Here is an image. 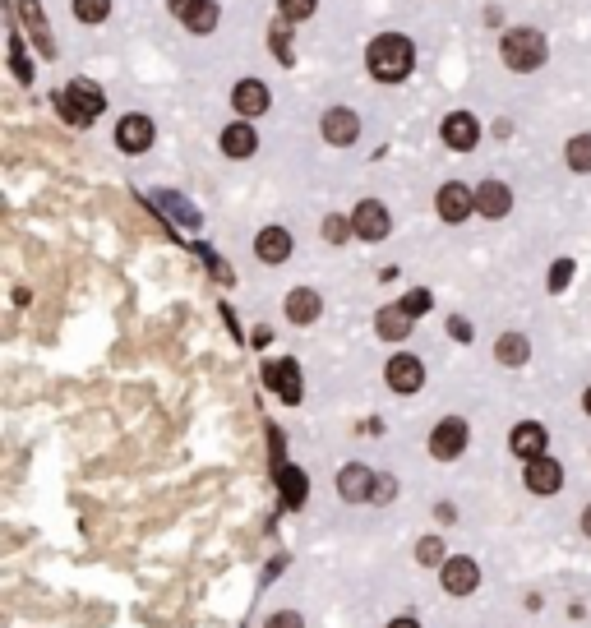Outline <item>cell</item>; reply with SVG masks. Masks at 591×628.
I'll use <instances>...</instances> for the list:
<instances>
[{
  "label": "cell",
  "mask_w": 591,
  "mask_h": 628,
  "mask_svg": "<svg viewBox=\"0 0 591 628\" xmlns=\"http://www.w3.org/2000/svg\"><path fill=\"white\" fill-rule=\"evenodd\" d=\"M582 407H587V416H591V388H587V393H582Z\"/></svg>",
  "instance_id": "obj_41"
},
{
  "label": "cell",
  "mask_w": 591,
  "mask_h": 628,
  "mask_svg": "<svg viewBox=\"0 0 591 628\" xmlns=\"http://www.w3.org/2000/svg\"><path fill=\"white\" fill-rule=\"evenodd\" d=\"M116 144H121V153H148V144H153V121H148V116H125V121L116 125Z\"/></svg>",
  "instance_id": "obj_13"
},
{
  "label": "cell",
  "mask_w": 591,
  "mask_h": 628,
  "mask_svg": "<svg viewBox=\"0 0 591 628\" xmlns=\"http://www.w3.org/2000/svg\"><path fill=\"white\" fill-rule=\"evenodd\" d=\"M499 56H504L508 70H541L545 65V37L536 33V28H508L504 42H499Z\"/></svg>",
  "instance_id": "obj_2"
},
{
  "label": "cell",
  "mask_w": 591,
  "mask_h": 628,
  "mask_svg": "<svg viewBox=\"0 0 591 628\" xmlns=\"http://www.w3.org/2000/svg\"><path fill=\"white\" fill-rule=\"evenodd\" d=\"M351 227H356V236H361V241H384V236H388V208L379 204V199H361V204H356V218H351Z\"/></svg>",
  "instance_id": "obj_6"
},
{
  "label": "cell",
  "mask_w": 591,
  "mask_h": 628,
  "mask_svg": "<svg viewBox=\"0 0 591 628\" xmlns=\"http://www.w3.org/2000/svg\"><path fill=\"white\" fill-rule=\"evenodd\" d=\"M388 628H421V624H416V619H393Z\"/></svg>",
  "instance_id": "obj_39"
},
{
  "label": "cell",
  "mask_w": 591,
  "mask_h": 628,
  "mask_svg": "<svg viewBox=\"0 0 591 628\" xmlns=\"http://www.w3.org/2000/svg\"><path fill=\"white\" fill-rule=\"evenodd\" d=\"M448 328H453V338H458V342H467V338H471V328H467V319H453V324H448Z\"/></svg>",
  "instance_id": "obj_38"
},
{
  "label": "cell",
  "mask_w": 591,
  "mask_h": 628,
  "mask_svg": "<svg viewBox=\"0 0 591 628\" xmlns=\"http://www.w3.org/2000/svg\"><path fill=\"white\" fill-rule=\"evenodd\" d=\"M74 14H79L84 24H102L111 14V0H74Z\"/></svg>",
  "instance_id": "obj_27"
},
{
  "label": "cell",
  "mask_w": 591,
  "mask_h": 628,
  "mask_svg": "<svg viewBox=\"0 0 591 628\" xmlns=\"http://www.w3.org/2000/svg\"><path fill=\"white\" fill-rule=\"evenodd\" d=\"M425 384V365L416 356H393L388 361V388L393 393H416Z\"/></svg>",
  "instance_id": "obj_11"
},
{
  "label": "cell",
  "mask_w": 591,
  "mask_h": 628,
  "mask_svg": "<svg viewBox=\"0 0 591 628\" xmlns=\"http://www.w3.org/2000/svg\"><path fill=\"white\" fill-rule=\"evenodd\" d=\"M416 559H421V564H444V541H439V536H425V541L416 545Z\"/></svg>",
  "instance_id": "obj_30"
},
{
  "label": "cell",
  "mask_w": 591,
  "mask_h": 628,
  "mask_svg": "<svg viewBox=\"0 0 591 628\" xmlns=\"http://www.w3.org/2000/svg\"><path fill=\"white\" fill-rule=\"evenodd\" d=\"M430 305H435V301H430V291H425V287H416V291H407V301H402V310H407L411 319H416V314H425Z\"/></svg>",
  "instance_id": "obj_31"
},
{
  "label": "cell",
  "mask_w": 591,
  "mask_h": 628,
  "mask_svg": "<svg viewBox=\"0 0 591 628\" xmlns=\"http://www.w3.org/2000/svg\"><path fill=\"white\" fill-rule=\"evenodd\" d=\"M273 56H278L282 65H291V47H287V28H273Z\"/></svg>",
  "instance_id": "obj_35"
},
{
  "label": "cell",
  "mask_w": 591,
  "mask_h": 628,
  "mask_svg": "<svg viewBox=\"0 0 591 628\" xmlns=\"http://www.w3.org/2000/svg\"><path fill=\"white\" fill-rule=\"evenodd\" d=\"M374 499H379V504L393 499V476H379V481H374Z\"/></svg>",
  "instance_id": "obj_37"
},
{
  "label": "cell",
  "mask_w": 591,
  "mask_h": 628,
  "mask_svg": "<svg viewBox=\"0 0 591 628\" xmlns=\"http://www.w3.org/2000/svg\"><path fill=\"white\" fill-rule=\"evenodd\" d=\"M264 384L278 388V398L287 402V407H296V402H301V370H296V361H273L264 370Z\"/></svg>",
  "instance_id": "obj_8"
},
{
  "label": "cell",
  "mask_w": 591,
  "mask_h": 628,
  "mask_svg": "<svg viewBox=\"0 0 591 628\" xmlns=\"http://www.w3.org/2000/svg\"><path fill=\"white\" fill-rule=\"evenodd\" d=\"M347 236H356V227H351L347 218H338V213H333V218H324V241L342 245V241H347Z\"/></svg>",
  "instance_id": "obj_29"
},
{
  "label": "cell",
  "mask_w": 591,
  "mask_h": 628,
  "mask_svg": "<svg viewBox=\"0 0 591 628\" xmlns=\"http://www.w3.org/2000/svg\"><path fill=\"white\" fill-rule=\"evenodd\" d=\"M264 628H305V624H301V615H296V610H282V615H273Z\"/></svg>",
  "instance_id": "obj_36"
},
{
  "label": "cell",
  "mask_w": 591,
  "mask_h": 628,
  "mask_svg": "<svg viewBox=\"0 0 591 628\" xmlns=\"http://www.w3.org/2000/svg\"><path fill=\"white\" fill-rule=\"evenodd\" d=\"M467 448V425L458 421V416H448V421L435 425V435H430V453H435L439 462H453Z\"/></svg>",
  "instance_id": "obj_4"
},
{
  "label": "cell",
  "mask_w": 591,
  "mask_h": 628,
  "mask_svg": "<svg viewBox=\"0 0 591 628\" xmlns=\"http://www.w3.org/2000/svg\"><path fill=\"white\" fill-rule=\"evenodd\" d=\"M568 278H573V259H559V264L550 268V291H564Z\"/></svg>",
  "instance_id": "obj_33"
},
{
  "label": "cell",
  "mask_w": 591,
  "mask_h": 628,
  "mask_svg": "<svg viewBox=\"0 0 591 628\" xmlns=\"http://www.w3.org/2000/svg\"><path fill=\"white\" fill-rule=\"evenodd\" d=\"M476 139H481V125H476V116H467V111H453V116H444V144L448 148L467 153V148H476Z\"/></svg>",
  "instance_id": "obj_12"
},
{
  "label": "cell",
  "mask_w": 591,
  "mask_h": 628,
  "mask_svg": "<svg viewBox=\"0 0 591 628\" xmlns=\"http://www.w3.org/2000/svg\"><path fill=\"white\" fill-rule=\"evenodd\" d=\"M527 485L531 495H555L559 485H564V467L555 458H531L527 462Z\"/></svg>",
  "instance_id": "obj_14"
},
{
  "label": "cell",
  "mask_w": 591,
  "mask_h": 628,
  "mask_svg": "<svg viewBox=\"0 0 591 628\" xmlns=\"http://www.w3.org/2000/svg\"><path fill=\"white\" fill-rule=\"evenodd\" d=\"M61 111H65V121H74V125H93L97 116H102V107H107V97H102V88L97 84H88V79H74L70 88H65L61 97Z\"/></svg>",
  "instance_id": "obj_3"
},
{
  "label": "cell",
  "mask_w": 591,
  "mask_h": 628,
  "mask_svg": "<svg viewBox=\"0 0 591 628\" xmlns=\"http://www.w3.org/2000/svg\"><path fill=\"white\" fill-rule=\"evenodd\" d=\"M568 167L573 171H591V134H578V139H568Z\"/></svg>",
  "instance_id": "obj_26"
},
{
  "label": "cell",
  "mask_w": 591,
  "mask_h": 628,
  "mask_svg": "<svg viewBox=\"0 0 591 628\" xmlns=\"http://www.w3.org/2000/svg\"><path fill=\"white\" fill-rule=\"evenodd\" d=\"M508 448L518 453V458H545V430L536 421H527V425H513V435H508Z\"/></svg>",
  "instance_id": "obj_16"
},
{
  "label": "cell",
  "mask_w": 591,
  "mask_h": 628,
  "mask_svg": "<svg viewBox=\"0 0 591 628\" xmlns=\"http://www.w3.org/2000/svg\"><path fill=\"white\" fill-rule=\"evenodd\" d=\"M379 481V476H370V467H361V462H351V467H342L338 476V490L342 499H351V504H361V499H370V485Z\"/></svg>",
  "instance_id": "obj_17"
},
{
  "label": "cell",
  "mask_w": 591,
  "mask_h": 628,
  "mask_svg": "<svg viewBox=\"0 0 591 628\" xmlns=\"http://www.w3.org/2000/svg\"><path fill=\"white\" fill-rule=\"evenodd\" d=\"M10 70L19 74V79H33V65H28V56H24V37L19 33L10 37Z\"/></svg>",
  "instance_id": "obj_28"
},
{
  "label": "cell",
  "mask_w": 591,
  "mask_h": 628,
  "mask_svg": "<svg viewBox=\"0 0 591 628\" xmlns=\"http://www.w3.org/2000/svg\"><path fill=\"white\" fill-rule=\"evenodd\" d=\"M282 5V19H310L314 14V0H278Z\"/></svg>",
  "instance_id": "obj_32"
},
{
  "label": "cell",
  "mask_w": 591,
  "mask_h": 628,
  "mask_svg": "<svg viewBox=\"0 0 591 628\" xmlns=\"http://www.w3.org/2000/svg\"><path fill=\"white\" fill-rule=\"evenodd\" d=\"M287 319L291 324H314V319H319V296H314L310 287L287 291Z\"/></svg>",
  "instance_id": "obj_21"
},
{
  "label": "cell",
  "mask_w": 591,
  "mask_h": 628,
  "mask_svg": "<svg viewBox=\"0 0 591 628\" xmlns=\"http://www.w3.org/2000/svg\"><path fill=\"white\" fill-rule=\"evenodd\" d=\"M476 208H481L485 218H504L508 208H513V194H508L504 181H485L481 190H476Z\"/></svg>",
  "instance_id": "obj_19"
},
{
  "label": "cell",
  "mask_w": 591,
  "mask_h": 628,
  "mask_svg": "<svg viewBox=\"0 0 591 628\" xmlns=\"http://www.w3.org/2000/svg\"><path fill=\"white\" fill-rule=\"evenodd\" d=\"M411 65H416V51H411V42L402 33H384L370 42V74L379 84H402L411 74Z\"/></svg>",
  "instance_id": "obj_1"
},
{
  "label": "cell",
  "mask_w": 591,
  "mask_h": 628,
  "mask_svg": "<svg viewBox=\"0 0 591 628\" xmlns=\"http://www.w3.org/2000/svg\"><path fill=\"white\" fill-rule=\"evenodd\" d=\"M171 14L194 33H213L218 28V5L213 0H171Z\"/></svg>",
  "instance_id": "obj_7"
},
{
  "label": "cell",
  "mask_w": 591,
  "mask_h": 628,
  "mask_svg": "<svg viewBox=\"0 0 591 628\" xmlns=\"http://www.w3.org/2000/svg\"><path fill=\"white\" fill-rule=\"evenodd\" d=\"M374 328H379V338L388 342H402L411 333V314L402 310V305H388V310H379V319H374Z\"/></svg>",
  "instance_id": "obj_22"
},
{
  "label": "cell",
  "mask_w": 591,
  "mask_h": 628,
  "mask_svg": "<svg viewBox=\"0 0 591 628\" xmlns=\"http://www.w3.org/2000/svg\"><path fill=\"white\" fill-rule=\"evenodd\" d=\"M527 338H522V333H504V338H499V347H495V356H499V361H504V365H522V361H527Z\"/></svg>",
  "instance_id": "obj_25"
},
{
  "label": "cell",
  "mask_w": 591,
  "mask_h": 628,
  "mask_svg": "<svg viewBox=\"0 0 591 628\" xmlns=\"http://www.w3.org/2000/svg\"><path fill=\"white\" fill-rule=\"evenodd\" d=\"M361 134V121H356V111H347V107H333L324 116V139L328 144H338V148H347L351 139Z\"/></svg>",
  "instance_id": "obj_15"
},
{
  "label": "cell",
  "mask_w": 591,
  "mask_h": 628,
  "mask_svg": "<svg viewBox=\"0 0 591 628\" xmlns=\"http://www.w3.org/2000/svg\"><path fill=\"white\" fill-rule=\"evenodd\" d=\"M582 532L591 536V508H587V513H582Z\"/></svg>",
  "instance_id": "obj_40"
},
{
  "label": "cell",
  "mask_w": 591,
  "mask_h": 628,
  "mask_svg": "<svg viewBox=\"0 0 591 628\" xmlns=\"http://www.w3.org/2000/svg\"><path fill=\"white\" fill-rule=\"evenodd\" d=\"M14 14L24 19V28L37 37V51L42 56H56V42H51V28H47V14H42V5L37 0H14Z\"/></svg>",
  "instance_id": "obj_10"
},
{
  "label": "cell",
  "mask_w": 591,
  "mask_h": 628,
  "mask_svg": "<svg viewBox=\"0 0 591 628\" xmlns=\"http://www.w3.org/2000/svg\"><path fill=\"white\" fill-rule=\"evenodd\" d=\"M435 208H439V218H444V222H467L471 208H476V194H471L467 185L453 181V185H444V190H439Z\"/></svg>",
  "instance_id": "obj_9"
},
{
  "label": "cell",
  "mask_w": 591,
  "mask_h": 628,
  "mask_svg": "<svg viewBox=\"0 0 591 628\" xmlns=\"http://www.w3.org/2000/svg\"><path fill=\"white\" fill-rule=\"evenodd\" d=\"M481 587V568H476V559H444V592L448 596H471Z\"/></svg>",
  "instance_id": "obj_5"
},
{
  "label": "cell",
  "mask_w": 591,
  "mask_h": 628,
  "mask_svg": "<svg viewBox=\"0 0 591 628\" xmlns=\"http://www.w3.org/2000/svg\"><path fill=\"white\" fill-rule=\"evenodd\" d=\"M278 481H282V499H287V508H301L305 504V471H291L278 462Z\"/></svg>",
  "instance_id": "obj_24"
},
{
  "label": "cell",
  "mask_w": 591,
  "mask_h": 628,
  "mask_svg": "<svg viewBox=\"0 0 591 628\" xmlns=\"http://www.w3.org/2000/svg\"><path fill=\"white\" fill-rule=\"evenodd\" d=\"M162 204H167V208H171V213H176V218H181V222H190V227H194V222H199V218H194V208H190V204H181L176 194H162Z\"/></svg>",
  "instance_id": "obj_34"
},
{
  "label": "cell",
  "mask_w": 591,
  "mask_h": 628,
  "mask_svg": "<svg viewBox=\"0 0 591 628\" xmlns=\"http://www.w3.org/2000/svg\"><path fill=\"white\" fill-rule=\"evenodd\" d=\"M254 250H259V259H264V264H282V259L291 254L287 227H264V231H259V241H254Z\"/></svg>",
  "instance_id": "obj_20"
},
{
  "label": "cell",
  "mask_w": 591,
  "mask_h": 628,
  "mask_svg": "<svg viewBox=\"0 0 591 628\" xmlns=\"http://www.w3.org/2000/svg\"><path fill=\"white\" fill-rule=\"evenodd\" d=\"M254 148H259V139H254V130L245 121H236V125L222 130V153H227V157H250Z\"/></svg>",
  "instance_id": "obj_23"
},
{
  "label": "cell",
  "mask_w": 591,
  "mask_h": 628,
  "mask_svg": "<svg viewBox=\"0 0 591 628\" xmlns=\"http://www.w3.org/2000/svg\"><path fill=\"white\" fill-rule=\"evenodd\" d=\"M231 102H236L241 116H264V111H268V88L259 84V79H241L236 93H231Z\"/></svg>",
  "instance_id": "obj_18"
}]
</instances>
